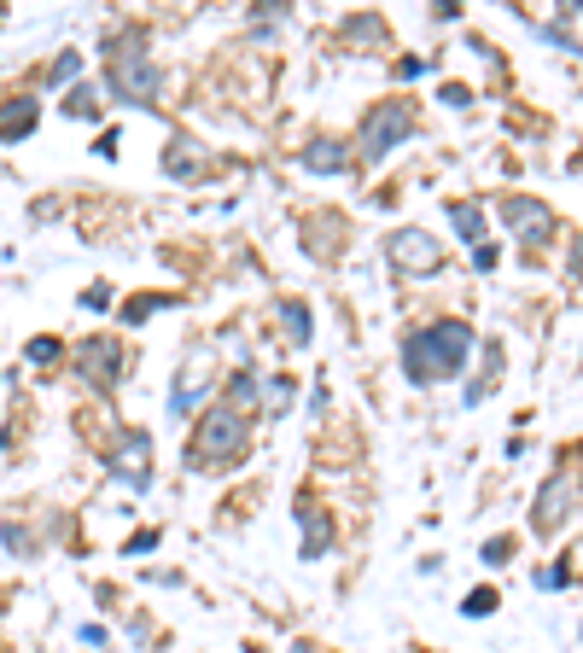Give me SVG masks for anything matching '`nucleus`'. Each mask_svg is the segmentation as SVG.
Listing matches in <instances>:
<instances>
[{
  "label": "nucleus",
  "mask_w": 583,
  "mask_h": 653,
  "mask_svg": "<svg viewBox=\"0 0 583 653\" xmlns=\"http://www.w3.org/2000/svg\"><path fill=\"white\" fill-rule=\"evenodd\" d=\"M467 350H473V327L467 321H438V327L403 339V374L414 385H438L467 362Z\"/></svg>",
  "instance_id": "obj_1"
},
{
  "label": "nucleus",
  "mask_w": 583,
  "mask_h": 653,
  "mask_svg": "<svg viewBox=\"0 0 583 653\" xmlns=\"http://www.w3.org/2000/svg\"><path fill=\"white\" fill-rule=\"evenodd\" d=\"M245 449H251V426H245V414L228 409V403H216V409L199 414L187 461H193V467H228V461H240Z\"/></svg>",
  "instance_id": "obj_2"
},
{
  "label": "nucleus",
  "mask_w": 583,
  "mask_h": 653,
  "mask_svg": "<svg viewBox=\"0 0 583 653\" xmlns=\"http://www.w3.org/2000/svg\"><path fill=\"white\" fill-rule=\"evenodd\" d=\"M158 88H164L158 59L140 47V35H123V53H111V94L123 105H152Z\"/></svg>",
  "instance_id": "obj_3"
},
{
  "label": "nucleus",
  "mask_w": 583,
  "mask_h": 653,
  "mask_svg": "<svg viewBox=\"0 0 583 653\" xmlns=\"http://www.w3.org/2000/svg\"><path fill=\"white\" fill-rule=\"evenodd\" d=\"M414 129V111L409 100H379L368 117H362V135H356V146H362V164H379L397 140Z\"/></svg>",
  "instance_id": "obj_4"
},
{
  "label": "nucleus",
  "mask_w": 583,
  "mask_h": 653,
  "mask_svg": "<svg viewBox=\"0 0 583 653\" xmlns=\"http://www.w3.org/2000/svg\"><path fill=\"white\" fill-rule=\"evenodd\" d=\"M578 508V479L572 473H554L543 490H537V502H531V525H537V537H554L566 519Z\"/></svg>",
  "instance_id": "obj_5"
},
{
  "label": "nucleus",
  "mask_w": 583,
  "mask_h": 653,
  "mask_svg": "<svg viewBox=\"0 0 583 653\" xmlns=\"http://www.w3.org/2000/svg\"><path fill=\"white\" fill-rule=\"evenodd\" d=\"M385 251H391V263H397L403 275H432V269L444 263V245L432 240L426 228H397Z\"/></svg>",
  "instance_id": "obj_6"
},
{
  "label": "nucleus",
  "mask_w": 583,
  "mask_h": 653,
  "mask_svg": "<svg viewBox=\"0 0 583 653\" xmlns=\"http://www.w3.org/2000/svg\"><path fill=\"white\" fill-rule=\"evenodd\" d=\"M70 356H76L82 379H88V385H100V391H111L117 374H123V344H117V339H82Z\"/></svg>",
  "instance_id": "obj_7"
},
{
  "label": "nucleus",
  "mask_w": 583,
  "mask_h": 653,
  "mask_svg": "<svg viewBox=\"0 0 583 653\" xmlns=\"http://www.w3.org/2000/svg\"><path fill=\"white\" fill-rule=\"evenodd\" d=\"M111 467L135 484V490H146V479H152V438L146 432H123L117 449H111Z\"/></svg>",
  "instance_id": "obj_8"
},
{
  "label": "nucleus",
  "mask_w": 583,
  "mask_h": 653,
  "mask_svg": "<svg viewBox=\"0 0 583 653\" xmlns=\"http://www.w3.org/2000/svg\"><path fill=\"white\" fill-rule=\"evenodd\" d=\"M502 222L519 228L525 240H537V234H549V210L531 205V199H502Z\"/></svg>",
  "instance_id": "obj_9"
},
{
  "label": "nucleus",
  "mask_w": 583,
  "mask_h": 653,
  "mask_svg": "<svg viewBox=\"0 0 583 653\" xmlns=\"http://www.w3.org/2000/svg\"><path fill=\"white\" fill-rule=\"evenodd\" d=\"M298 519H304V560H315V554L333 549V519L321 514L315 502H298Z\"/></svg>",
  "instance_id": "obj_10"
},
{
  "label": "nucleus",
  "mask_w": 583,
  "mask_h": 653,
  "mask_svg": "<svg viewBox=\"0 0 583 653\" xmlns=\"http://www.w3.org/2000/svg\"><path fill=\"white\" fill-rule=\"evenodd\" d=\"M304 170L309 175H339V170H350V152H344L339 140L321 135V140H309L304 146Z\"/></svg>",
  "instance_id": "obj_11"
},
{
  "label": "nucleus",
  "mask_w": 583,
  "mask_h": 653,
  "mask_svg": "<svg viewBox=\"0 0 583 653\" xmlns=\"http://www.w3.org/2000/svg\"><path fill=\"white\" fill-rule=\"evenodd\" d=\"M35 117H41V105H35V100H6V105H0V140L30 135Z\"/></svg>",
  "instance_id": "obj_12"
},
{
  "label": "nucleus",
  "mask_w": 583,
  "mask_h": 653,
  "mask_svg": "<svg viewBox=\"0 0 583 653\" xmlns=\"http://www.w3.org/2000/svg\"><path fill=\"white\" fill-rule=\"evenodd\" d=\"M333 234H339V216H309L304 222V240H309V251H315V257H333Z\"/></svg>",
  "instance_id": "obj_13"
},
{
  "label": "nucleus",
  "mask_w": 583,
  "mask_h": 653,
  "mask_svg": "<svg viewBox=\"0 0 583 653\" xmlns=\"http://www.w3.org/2000/svg\"><path fill=\"white\" fill-rule=\"evenodd\" d=\"M449 222L461 228V240L479 251V240H484V216H479V205H449Z\"/></svg>",
  "instance_id": "obj_14"
},
{
  "label": "nucleus",
  "mask_w": 583,
  "mask_h": 653,
  "mask_svg": "<svg viewBox=\"0 0 583 653\" xmlns=\"http://www.w3.org/2000/svg\"><path fill=\"white\" fill-rule=\"evenodd\" d=\"M280 321L292 327V333H286L292 344H309V310L298 304V298H280Z\"/></svg>",
  "instance_id": "obj_15"
},
{
  "label": "nucleus",
  "mask_w": 583,
  "mask_h": 653,
  "mask_svg": "<svg viewBox=\"0 0 583 653\" xmlns=\"http://www.w3.org/2000/svg\"><path fill=\"white\" fill-rule=\"evenodd\" d=\"M257 397H263V379H257V374H234V397H228V409L245 414Z\"/></svg>",
  "instance_id": "obj_16"
},
{
  "label": "nucleus",
  "mask_w": 583,
  "mask_h": 653,
  "mask_svg": "<svg viewBox=\"0 0 583 653\" xmlns=\"http://www.w3.org/2000/svg\"><path fill=\"white\" fill-rule=\"evenodd\" d=\"M164 170H170V175H193V170H199V152H193V140H175V152L164 158Z\"/></svg>",
  "instance_id": "obj_17"
},
{
  "label": "nucleus",
  "mask_w": 583,
  "mask_h": 653,
  "mask_svg": "<svg viewBox=\"0 0 583 653\" xmlns=\"http://www.w3.org/2000/svg\"><path fill=\"white\" fill-rule=\"evenodd\" d=\"M65 111H70V117H94V111H100V100H94V88H76V94L65 100Z\"/></svg>",
  "instance_id": "obj_18"
},
{
  "label": "nucleus",
  "mask_w": 583,
  "mask_h": 653,
  "mask_svg": "<svg viewBox=\"0 0 583 653\" xmlns=\"http://www.w3.org/2000/svg\"><path fill=\"white\" fill-rule=\"evenodd\" d=\"M490 607H496V589H473V595H467V619H484Z\"/></svg>",
  "instance_id": "obj_19"
},
{
  "label": "nucleus",
  "mask_w": 583,
  "mask_h": 653,
  "mask_svg": "<svg viewBox=\"0 0 583 653\" xmlns=\"http://www.w3.org/2000/svg\"><path fill=\"white\" fill-rule=\"evenodd\" d=\"M30 362H59V339H35L30 344Z\"/></svg>",
  "instance_id": "obj_20"
},
{
  "label": "nucleus",
  "mask_w": 583,
  "mask_h": 653,
  "mask_svg": "<svg viewBox=\"0 0 583 653\" xmlns=\"http://www.w3.org/2000/svg\"><path fill=\"white\" fill-rule=\"evenodd\" d=\"M158 304H164V298H135V304H129V310H123V315H129V321H140V315H152V310H158Z\"/></svg>",
  "instance_id": "obj_21"
},
{
  "label": "nucleus",
  "mask_w": 583,
  "mask_h": 653,
  "mask_svg": "<svg viewBox=\"0 0 583 653\" xmlns=\"http://www.w3.org/2000/svg\"><path fill=\"white\" fill-rule=\"evenodd\" d=\"M508 554H514V543H508V537H496V543H484V560H508Z\"/></svg>",
  "instance_id": "obj_22"
}]
</instances>
